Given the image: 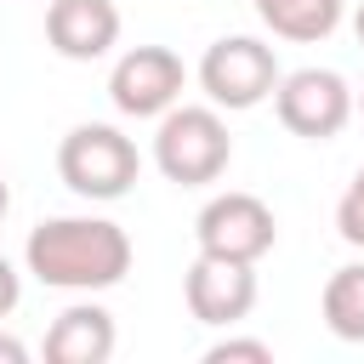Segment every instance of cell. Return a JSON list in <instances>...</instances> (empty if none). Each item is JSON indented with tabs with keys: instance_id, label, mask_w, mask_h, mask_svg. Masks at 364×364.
I'll return each instance as SVG.
<instances>
[{
	"instance_id": "obj_1",
	"label": "cell",
	"mask_w": 364,
	"mask_h": 364,
	"mask_svg": "<svg viewBox=\"0 0 364 364\" xmlns=\"http://www.w3.org/2000/svg\"><path fill=\"white\" fill-rule=\"evenodd\" d=\"M23 262L51 290H114L131 273V233L108 216H51L28 233Z\"/></svg>"
},
{
	"instance_id": "obj_2",
	"label": "cell",
	"mask_w": 364,
	"mask_h": 364,
	"mask_svg": "<svg viewBox=\"0 0 364 364\" xmlns=\"http://www.w3.org/2000/svg\"><path fill=\"white\" fill-rule=\"evenodd\" d=\"M233 159V136L222 125L216 108H193V102H171L159 114V131H154V165L165 182L176 188H205L228 171Z\"/></svg>"
},
{
	"instance_id": "obj_3",
	"label": "cell",
	"mask_w": 364,
	"mask_h": 364,
	"mask_svg": "<svg viewBox=\"0 0 364 364\" xmlns=\"http://www.w3.org/2000/svg\"><path fill=\"white\" fill-rule=\"evenodd\" d=\"M136 171H142L136 142L119 125H74L57 142V176L80 199H119V193H131Z\"/></svg>"
},
{
	"instance_id": "obj_4",
	"label": "cell",
	"mask_w": 364,
	"mask_h": 364,
	"mask_svg": "<svg viewBox=\"0 0 364 364\" xmlns=\"http://www.w3.org/2000/svg\"><path fill=\"white\" fill-rule=\"evenodd\" d=\"M199 85H205L210 108H233V114L239 108H256L279 85V57L256 34H222L199 57Z\"/></svg>"
},
{
	"instance_id": "obj_5",
	"label": "cell",
	"mask_w": 364,
	"mask_h": 364,
	"mask_svg": "<svg viewBox=\"0 0 364 364\" xmlns=\"http://www.w3.org/2000/svg\"><path fill=\"white\" fill-rule=\"evenodd\" d=\"M273 114L290 136H307V142H330L347 119H353V85L336 74V68H296V74H279L273 85Z\"/></svg>"
},
{
	"instance_id": "obj_6",
	"label": "cell",
	"mask_w": 364,
	"mask_h": 364,
	"mask_svg": "<svg viewBox=\"0 0 364 364\" xmlns=\"http://www.w3.org/2000/svg\"><path fill=\"white\" fill-rule=\"evenodd\" d=\"M193 239L205 256H228V262H262L279 239L273 210L256 193H216L199 216H193Z\"/></svg>"
},
{
	"instance_id": "obj_7",
	"label": "cell",
	"mask_w": 364,
	"mask_h": 364,
	"mask_svg": "<svg viewBox=\"0 0 364 364\" xmlns=\"http://www.w3.org/2000/svg\"><path fill=\"white\" fill-rule=\"evenodd\" d=\"M182 85H188V68L171 46H131L108 74V97L131 119H159L171 102H182Z\"/></svg>"
},
{
	"instance_id": "obj_8",
	"label": "cell",
	"mask_w": 364,
	"mask_h": 364,
	"mask_svg": "<svg viewBox=\"0 0 364 364\" xmlns=\"http://www.w3.org/2000/svg\"><path fill=\"white\" fill-rule=\"evenodd\" d=\"M182 296H188V313L199 324H239L250 307H256V262H228V256H193L188 279H182Z\"/></svg>"
},
{
	"instance_id": "obj_9",
	"label": "cell",
	"mask_w": 364,
	"mask_h": 364,
	"mask_svg": "<svg viewBox=\"0 0 364 364\" xmlns=\"http://www.w3.org/2000/svg\"><path fill=\"white\" fill-rule=\"evenodd\" d=\"M46 40L68 63H97L119 40V6L114 0H51L46 6Z\"/></svg>"
},
{
	"instance_id": "obj_10",
	"label": "cell",
	"mask_w": 364,
	"mask_h": 364,
	"mask_svg": "<svg viewBox=\"0 0 364 364\" xmlns=\"http://www.w3.org/2000/svg\"><path fill=\"white\" fill-rule=\"evenodd\" d=\"M46 358L51 364H108L114 358V313L97 301L63 307L46 330Z\"/></svg>"
},
{
	"instance_id": "obj_11",
	"label": "cell",
	"mask_w": 364,
	"mask_h": 364,
	"mask_svg": "<svg viewBox=\"0 0 364 364\" xmlns=\"http://www.w3.org/2000/svg\"><path fill=\"white\" fill-rule=\"evenodd\" d=\"M256 17L279 34V40H296V46H313L324 34H336L347 0H250Z\"/></svg>"
},
{
	"instance_id": "obj_12",
	"label": "cell",
	"mask_w": 364,
	"mask_h": 364,
	"mask_svg": "<svg viewBox=\"0 0 364 364\" xmlns=\"http://www.w3.org/2000/svg\"><path fill=\"white\" fill-rule=\"evenodd\" d=\"M318 313L330 324V336L341 341H364V262H347L324 279V296H318Z\"/></svg>"
},
{
	"instance_id": "obj_13",
	"label": "cell",
	"mask_w": 364,
	"mask_h": 364,
	"mask_svg": "<svg viewBox=\"0 0 364 364\" xmlns=\"http://www.w3.org/2000/svg\"><path fill=\"white\" fill-rule=\"evenodd\" d=\"M336 233H341L353 250H364V165L353 171V182H347V193H341V205H336Z\"/></svg>"
},
{
	"instance_id": "obj_14",
	"label": "cell",
	"mask_w": 364,
	"mask_h": 364,
	"mask_svg": "<svg viewBox=\"0 0 364 364\" xmlns=\"http://www.w3.org/2000/svg\"><path fill=\"white\" fill-rule=\"evenodd\" d=\"M205 364H273V347L256 336H228L205 347Z\"/></svg>"
},
{
	"instance_id": "obj_15",
	"label": "cell",
	"mask_w": 364,
	"mask_h": 364,
	"mask_svg": "<svg viewBox=\"0 0 364 364\" xmlns=\"http://www.w3.org/2000/svg\"><path fill=\"white\" fill-rule=\"evenodd\" d=\"M17 301H23V279H17V267H11L6 256H0V318H6V313H11Z\"/></svg>"
},
{
	"instance_id": "obj_16",
	"label": "cell",
	"mask_w": 364,
	"mask_h": 364,
	"mask_svg": "<svg viewBox=\"0 0 364 364\" xmlns=\"http://www.w3.org/2000/svg\"><path fill=\"white\" fill-rule=\"evenodd\" d=\"M23 358H28V347L17 336H0V364H23Z\"/></svg>"
},
{
	"instance_id": "obj_17",
	"label": "cell",
	"mask_w": 364,
	"mask_h": 364,
	"mask_svg": "<svg viewBox=\"0 0 364 364\" xmlns=\"http://www.w3.org/2000/svg\"><path fill=\"white\" fill-rule=\"evenodd\" d=\"M6 210H11V188H6V176H0V222H6Z\"/></svg>"
},
{
	"instance_id": "obj_18",
	"label": "cell",
	"mask_w": 364,
	"mask_h": 364,
	"mask_svg": "<svg viewBox=\"0 0 364 364\" xmlns=\"http://www.w3.org/2000/svg\"><path fill=\"white\" fill-rule=\"evenodd\" d=\"M353 34H358V46H364V6L353 11Z\"/></svg>"
},
{
	"instance_id": "obj_19",
	"label": "cell",
	"mask_w": 364,
	"mask_h": 364,
	"mask_svg": "<svg viewBox=\"0 0 364 364\" xmlns=\"http://www.w3.org/2000/svg\"><path fill=\"white\" fill-rule=\"evenodd\" d=\"M353 108H358V119H364V91H358V97H353Z\"/></svg>"
}]
</instances>
